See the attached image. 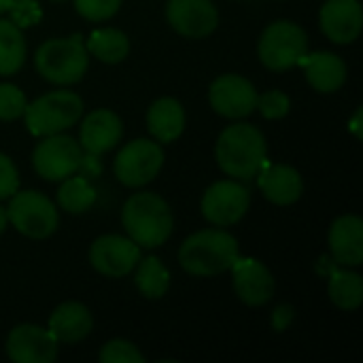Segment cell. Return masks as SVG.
Returning <instances> with one entry per match:
<instances>
[{
	"label": "cell",
	"instance_id": "cell-34",
	"mask_svg": "<svg viewBox=\"0 0 363 363\" xmlns=\"http://www.w3.org/2000/svg\"><path fill=\"white\" fill-rule=\"evenodd\" d=\"M294 319H296V308L291 304H279L272 311V330L281 334L291 328Z\"/></svg>",
	"mask_w": 363,
	"mask_h": 363
},
{
	"label": "cell",
	"instance_id": "cell-3",
	"mask_svg": "<svg viewBox=\"0 0 363 363\" xmlns=\"http://www.w3.org/2000/svg\"><path fill=\"white\" fill-rule=\"evenodd\" d=\"M238 257V240L225 230H200L187 236L179 249V264L191 277L223 274Z\"/></svg>",
	"mask_w": 363,
	"mask_h": 363
},
{
	"label": "cell",
	"instance_id": "cell-6",
	"mask_svg": "<svg viewBox=\"0 0 363 363\" xmlns=\"http://www.w3.org/2000/svg\"><path fill=\"white\" fill-rule=\"evenodd\" d=\"M308 53V36L302 26L289 19H279L266 26L257 43L259 62L274 72L289 70Z\"/></svg>",
	"mask_w": 363,
	"mask_h": 363
},
{
	"label": "cell",
	"instance_id": "cell-36",
	"mask_svg": "<svg viewBox=\"0 0 363 363\" xmlns=\"http://www.w3.org/2000/svg\"><path fill=\"white\" fill-rule=\"evenodd\" d=\"M362 117H363V111L362 106L355 111V115L351 117V121H349V130H351V134L357 138V140H362L363 138V128H362Z\"/></svg>",
	"mask_w": 363,
	"mask_h": 363
},
{
	"label": "cell",
	"instance_id": "cell-12",
	"mask_svg": "<svg viewBox=\"0 0 363 363\" xmlns=\"http://www.w3.org/2000/svg\"><path fill=\"white\" fill-rule=\"evenodd\" d=\"M140 259V247L121 234H104L89 247V264L96 272L108 279L130 274Z\"/></svg>",
	"mask_w": 363,
	"mask_h": 363
},
{
	"label": "cell",
	"instance_id": "cell-22",
	"mask_svg": "<svg viewBox=\"0 0 363 363\" xmlns=\"http://www.w3.org/2000/svg\"><path fill=\"white\" fill-rule=\"evenodd\" d=\"M147 130L157 143H174L185 130V108L177 98H157L147 111Z\"/></svg>",
	"mask_w": 363,
	"mask_h": 363
},
{
	"label": "cell",
	"instance_id": "cell-23",
	"mask_svg": "<svg viewBox=\"0 0 363 363\" xmlns=\"http://www.w3.org/2000/svg\"><path fill=\"white\" fill-rule=\"evenodd\" d=\"M85 49L104 64H119L130 53V38L119 28H98L87 36Z\"/></svg>",
	"mask_w": 363,
	"mask_h": 363
},
{
	"label": "cell",
	"instance_id": "cell-38",
	"mask_svg": "<svg viewBox=\"0 0 363 363\" xmlns=\"http://www.w3.org/2000/svg\"><path fill=\"white\" fill-rule=\"evenodd\" d=\"M9 4H11V0H0V15H2V13H6Z\"/></svg>",
	"mask_w": 363,
	"mask_h": 363
},
{
	"label": "cell",
	"instance_id": "cell-4",
	"mask_svg": "<svg viewBox=\"0 0 363 363\" xmlns=\"http://www.w3.org/2000/svg\"><path fill=\"white\" fill-rule=\"evenodd\" d=\"M38 74L53 85L79 83L89 68V53L81 34L45 40L34 53Z\"/></svg>",
	"mask_w": 363,
	"mask_h": 363
},
{
	"label": "cell",
	"instance_id": "cell-21",
	"mask_svg": "<svg viewBox=\"0 0 363 363\" xmlns=\"http://www.w3.org/2000/svg\"><path fill=\"white\" fill-rule=\"evenodd\" d=\"M47 330L51 332V336L57 342L74 345V342L85 340L91 334L94 317H91V313H89V308L85 304H81V302H64L51 313Z\"/></svg>",
	"mask_w": 363,
	"mask_h": 363
},
{
	"label": "cell",
	"instance_id": "cell-18",
	"mask_svg": "<svg viewBox=\"0 0 363 363\" xmlns=\"http://www.w3.org/2000/svg\"><path fill=\"white\" fill-rule=\"evenodd\" d=\"M328 245L338 266L357 268L363 264V221L357 215L338 217L328 234Z\"/></svg>",
	"mask_w": 363,
	"mask_h": 363
},
{
	"label": "cell",
	"instance_id": "cell-31",
	"mask_svg": "<svg viewBox=\"0 0 363 363\" xmlns=\"http://www.w3.org/2000/svg\"><path fill=\"white\" fill-rule=\"evenodd\" d=\"M121 6V0H74V11L87 21H106Z\"/></svg>",
	"mask_w": 363,
	"mask_h": 363
},
{
	"label": "cell",
	"instance_id": "cell-14",
	"mask_svg": "<svg viewBox=\"0 0 363 363\" xmlns=\"http://www.w3.org/2000/svg\"><path fill=\"white\" fill-rule=\"evenodd\" d=\"M166 19L177 34L187 38L211 36L219 26V13L213 0H168Z\"/></svg>",
	"mask_w": 363,
	"mask_h": 363
},
{
	"label": "cell",
	"instance_id": "cell-7",
	"mask_svg": "<svg viewBox=\"0 0 363 363\" xmlns=\"http://www.w3.org/2000/svg\"><path fill=\"white\" fill-rule=\"evenodd\" d=\"M6 219L19 234L32 240L49 238L60 225L55 202L36 189H17L6 206Z\"/></svg>",
	"mask_w": 363,
	"mask_h": 363
},
{
	"label": "cell",
	"instance_id": "cell-32",
	"mask_svg": "<svg viewBox=\"0 0 363 363\" xmlns=\"http://www.w3.org/2000/svg\"><path fill=\"white\" fill-rule=\"evenodd\" d=\"M6 13L19 28H30L43 19V9L36 0H11Z\"/></svg>",
	"mask_w": 363,
	"mask_h": 363
},
{
	"label": "cell",
	"instance_id": "cell-13",
	"mask_svg": "<svg viewBox=\"0 0 363 363\" xmlns=\"http://www.w3.org/2000/svg\"><path fill=\"white\" fill-rule=\"evenodd\" d=\"M4 351L15 363H51L57 359V340L47 328L21 323L9 332Z\"/></svg>",
	"mask_w": 363,
	"mask_h": 363
},
{
	"label": "cell",
	"instance_id": "cell-19",
	"mask_svg": "<svg viewBox=\"0 0 363 363\" xmlns=\"http://www.w3.org/2000/svg\"><path fill=\"white\" fill-rule=\"evenodd\" d=\"M257 183L268 202L277 206L296 204L304 194L302 174L289 164H264L257 172Z\"/></svg>",
	"mask_w": 363,
	"mask_h": 363
},
{
	"label": "cell",
	"instance_id": "cell-16",
	"mask_svg": "<svg viewBox=\"0 0 363 363\" xmlns=\"http://www.w3.org/2000/svg\"><path fill=\"white\" fill-rule=\"evenodd\" d=\"M323 34L336 45H351L363 30V9L359 0H325L319 11Z\"/></svg>",
	"mask_w": 363,
	"mask_h": 363
},
{
	"label": "cell",
	"instance_id": "cell-8",
	"mask_svg": "<svg viewBox=\"0 0 363 363\" xmlns=\"http://www.w3.org/2000/svg\"><path fill=\"white\" fill-rule=\"evenodd\" d=\"M164 166V149L157 140L136 138L128 143L113 162L117 181L125 187H143L151 183Z\"/></svg>",
	"mask_w": 363,
	"mask_h": 363
},
{
	"label": "cell",
	"instance_id": "cell-5",
	"mask_svg": "<svg viewBox=\"0 0 363 363\" xmlns=\"http://www.w3.org/2000/svg\"><path fill=\"white\" fill-rule=\"evenodd\" d=\"M83 115V100L74 91L55 89L28 102L23 111L26 128L32 136L43 138L72 128Z\"/></svg>",
	"mask_w": 363,
	"mask_h": 363
},
{
	"label": "cell",
	"instance_id": "cell-29",
	"mask_svg": "<svg viewBox=\"0 0 363 363\" xmlns=\"http://www.w3.org/2000/svg\"><path fill=\"white\" fill-rule=\"evenodd\" d=\"M28 106L26 94L13 83H0V121H15L23 117Z\"/></svg>",
	"mask_w": 363,
	"mask_h": 363
},
{
	"label": "cell",
	"instance_id": "cell-20",
	"mask_svg": "<svg viewBox=\"0 0 363 363\" xmlns=\"http://www.w3.org/2000/svg\"><path fill=\"white\" fill-rule=\"evenodd\" d=\"M298 66L304 68L308 85L319 94H334L347 83V64L332 51L306 53Z\"/></svg>",
	"mask_w": 363,
	"mask_h": 363
},
{
	"label": "cell",
	"instance_id": "cell-2",
	"mask_svg": "<svg viewBox=\"0 0 363 363\" xmlns=\"http://www.w3.org/2000/svg\"><path fill=\"white\" fill-rule=\"evenodd\" d=\"M121 223L125 236L140 249L162 247L174 230V217L168 202L153 191L130 196L121 211Z\"/></svg>",
	"mask_w": 363,
	"mask_h": 363
},
{
	"label": "cell",
	"instance_id": "cell-1",
	"mask_svg": "<svg viewBox=\"0 0 363 363\" xmlns=\"http://www.w3.org/2000/svg\"><path fill=\"white\" fill-rule=\"evenodd\" d=\"M215 157L228 177L236 181H249L257 177L262 166L268 162L266 136L257 125L251 123L228 125L217 138Z\"/></svg>",
	"mask_w": 363,
	"mask_h": 363
},
{
	"label": "cell",
	"instance_id": "cell-25",
	"mask_svg": "<svg viewBox=\"0 0 363 363\" xmlns=\"http://www.w3.org/2000/svg\"><path fill=\"white\" fill-rule=\"evenodd\" d=\"M134 270H136L134 283H136V289L140 291L143 298L162 300L168 294V289H170V272L162 264L160 257L149 255L145 259H138Z\"/></svg>",
	"mask_w": 363,
	"mask_h": 363
},
{
	"label": "cell",
	"instance_id": "cell-10",
	"mask_svg": "<svg viewBox=\"0 0 363 363\" xmlns=\"http://www.w3.org/2000/svg\"><path fill=\"white\" fill-rule=\"evenodd\" d=\"M251 206V194L249 189L234 181V179H223L213 183L200 202L202 217L215 225V228H230L238 223Z\"/></svg>",
	"mask_w": 363,
	"mask_h": 363
},
{
	"label": "cell",
	"instance_id": "cell-26",
	"mask_svg": "<svg viewBox=\"0 0 363 363\" xmlns=\"http://www.w3.org/2000/svg\"><path fill=\"white\" fill-rule=\"evenodd\" d=\"M26 62V38L11 19H0V77H11Z\"/></svg>",
	"mask_w": 363,
	"mask_h": 363
},
{
	"label": "cell",
	"instance_id": "cell-24",
	"mask_svg": "<svg viewBox=\"0 0 363 363\" xmlns=\"http://www.w3.org/2000/svg\"><path fill=\"white\" fill-rule=\"evenodd\" d=\"M328 296L340 311H357L363 302V279L347 266H336L330 272Z\"/></svg>",
	"mask_w": 363,
	"mask_h": 363
},
{
	"label": "cell",
	"instance_id": "cell-39",
	"mask_svg": "<svg viewBox=\"0 0 363 363\" xmlns=\"http://www.w3.org/2000/svg\"><path fill=\"white\" fill-rule=\"evenodd\" d=\"M51 2H64V0H51Z\"/></svg>",
	"mask_w": 363,
	"mask_h": 363
},
{
	"label": "cell",
	"instance_id": "cell-15",
	"mask_svg": "<svg viewBox=\"0 0 363 363\" xmlns=\"http://www.w3.org/2000/svg\"><path fill=\"white\" fill-rule=\"evenodd\" d=\"M232 283L238 300L247 306H264L274 298L277 281L266 264L253 257H238L234 262Z\"/></svg>",
	"mask_w": 363,
	"mask_h": 363
},
{
	"label": "cell",
	"instance_id": "cell-27",
	"mask_svg": "<svg viewBox=\"0 0 363 363\" xmlns=\"http://www.w3.org/2000/svg\"><path fill=\"white\" fill-rule=\"evenodd\" d=\"M96 202V189L91 183L81 174H70L62 181L57 189V206L70 215H83L87 213Z\"/></svg>",
	"mask_w": 363,
	"mask_h": 363
},
{
	"label": "cell",
	"instance_id": "cell-37",
	"mask_svg": "<svg viewBox=\"0 0 363 363\" xmlns=\"http://www.w3.org/2000/svg\"><path fill=\"white\" fill-rule=\"evenodd\" d=\"M6 223H9V219H6V208L0 206V234L6 230Z\"/></svg>",
	"mask_w": 363,
	"mask_h": 363
},
{
	"label": "cell",
	"instance_id": "cell-30",
	"mask_svg": "<svg viewBox=\"0 0 363 363\" xmlns=\"http://www.w3.org/2000/svg\"><path fill=\"white\" fill-rule=\"evenodd\" d=\"M255 108L262 113V117L266 119H283L289 108H291V100L285 91L281 89H268L262 96L257 94V104Z\"/></svg>",
	"mask_w": 363,
	"mask_h": 363
},
{
	"label": "cell",
	"instance_id": "cell-11",
	"mask_svg": "<svg viewBox=\"0 0 363 363\" xmlns=\"http://www.w3.org/2000/svg\"><path fill=\"white\" fill-rule=\"evenodd\" d=\"M208 102L221 117L245 119L255 111L257 89L255 85L236 72L219 74L208 87Z\"/></svg>",
	"mask_w": 363,
	"mask_h": 363
},
{
	"label": "cell",
	"instance_id": "cell-17",
	"mask_svg": "<svg viewBox=\"0 0 363 363\" xmlns=\"http://www.w3.org/2000/svg\"><path fill=\"white\" fill-rule=\"evenodd\" d=\"M123 123L117 113L108 108L91 111L79 130V145L85 153L104 155L121 143Z\"/></svg>",
	"mask_w": 363,
	"mask_h": 363
},
{
	"label": "cell",
	"instance_id": "cell-9",
	"mask_svg": "<svg viewBox=\"0 0 363 363\" xmlns=\"http://www.w3.org/2000/svg\"><path fill=\"white\" fill-rule=\"evenodd\" d=\"M83 157V149L79 140L66 134H51L43 136V140L34 147L32 166L38 177L45 181H64L79 170Z\"/></svg>",
	"mask_w": 363,
	"mask_h": 363
},
{
	"label": "cell",
	"instance_id": "cell-35",
	"mask_svg": "<svg viewBox=\"0 0 363 363\" xmlns=\"http://www.w3.org/2000/svg\"><path fill=\"white\" fill-rule=\"evenodd\" d=\"M100 155H94V153H85L83 151V157H81V164H79V174L81 177H85V179H94V177H100V172H102V164H100V160H98Z\"/></svg>",
	"mask_w": 363,
	"mask_h": 363
},
{
	"label": "cell",
	"instance_id": "cell-33",
	"mask_svg": "<svg viewBox=\"0 0 363 363\" xmlns=\"http://www.w3.org/2000/svg\"><path fill=\"white\" fill-rule=\"evenodd\" d=\"M19 189V172L13 160L0 153V200L11 198Z\"/></svg>",
	"mask_w": 363,
	"mask_h": 363
},
{
	"label": "cell",
	"instance_id": "cell-28",
	"mask_svg": "<svg viewBox=\"0 0 363 363\" xmlns=\"http://www.w3.org/2000/svg\"><path fill=\"white\" fill-rule=\"evenodd\" d=\"M98 359L102 363H145V355L130 340L115 338L102 345Z\"/></svg>",
	"mask_w": 363,
	"mask_h": 363
}]
</instances>
